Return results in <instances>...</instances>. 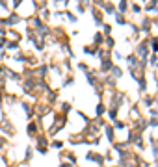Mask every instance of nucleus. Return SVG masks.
I'll return each instance as SVG.
<instances>
[]
</instances>
